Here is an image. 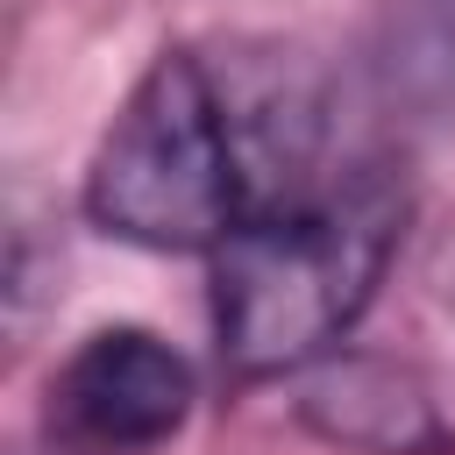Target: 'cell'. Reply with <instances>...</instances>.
<instances>
[{
  "mask_svg": "<svg viewBox=\"0 0 455 455\" xmlns=\"http://www.w3.org/2000/svg\"><path fill=\"white\" fill-rule=\"evenodd\" d=\"M377 92L405 121L455 107V0H398L377 43Z\"/></svg>",
  "mask_w": 455,
  "mask_h": 455,
  "instance_id": "obj_4",
  "label": "cell"
},
{
  "mask_svg": "<svg viewBox=\"0 0 455 455\" xmlns=\"http://www.w3.org/2000/svg\"><path fill=\"white\" fill-rule=\"evenodd\" d=\"M263 206L249 128L220 78L192 50H164L128 100L114 107L92 164L85 213L92 228L135 249H220Z\"/></svg>",
  "mask_w": 455,
  "mask_h": 455,
  "instance_id": "obj_2",
  "label": "cell"
},
{
  "mask_svg": "<svg viewBox=\"0 0 455 455\" xmlns=\"http://www.w3.org/2000/svg\"><path fill=\"white\" fill-rule=\"evenodd\" d=\"M398 249V192L370 171L263 192L213 249V341L235 377H277L327 355L384 284Z\"/></svg>",
  "mask_w": 455,
  "mask_h": 455,
  "instance_id": "obj_1",
  "label": "cell"
},
{
  "mask_svg": "<svg viewBox=\"0 0 455 455\" xmlns=\"http://www.w3.org/2000/svg\"><path fill=\"white\" fill-rule=\"evenodd\" d=\"M192 412V363L149 327H100L50 384V427L78 455H149Z\"/></svg>",
  "mask_w": 455,
  "mask_h": 455,
  "instance_id": "obj_3",
  "label": "cell"
}]
</instances>
